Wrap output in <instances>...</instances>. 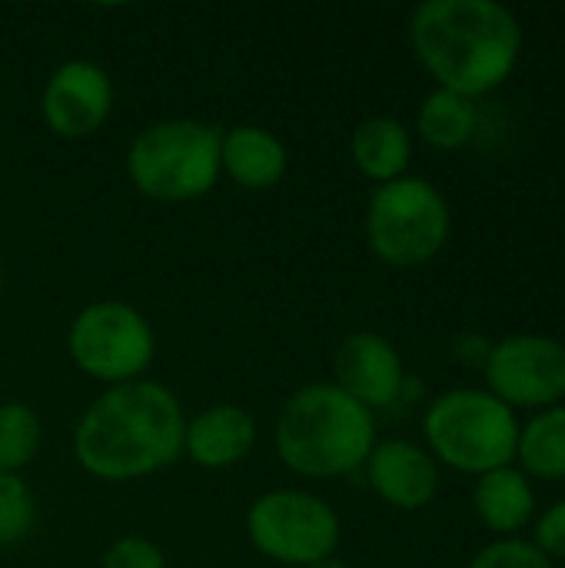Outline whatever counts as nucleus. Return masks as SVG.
<instances>
[{
	"label": "nucleus",
	"mask_w": 565,
	"mask_h": 568,
	"mask_svg": "<svg viewBox=\"0 0 565 568\" xmlns=\"http://www.w3.org/2000/svg\"><path fill=\"white\" fill-rule=\"evenodd\" d=\"M186 413L176 393L157 379L107 386L73 426V459L100 483H137L170 469L183 456Z\"/></svg>",
	"instance_id": "f257e3e1"
},
{
	"label": "nucleus",
	"mask_w": 565,
	"mask_h": 568,
	"mask_svg": "<svg viewBox=\"0 0 565 568\" xmlns=\"http://www.w3.org/2000/svg\"><path fill=\"white\" fill-rule=\"evenodd\" d=\"M533 546H536L549 562H565V499L553 503L543 516H536Z\"/></svg>",
	"instance_id": "5701e85b"
},
{
	"label": "nucleus",
	"mask_w": 565,
	"mask_h": 568,
	"mask_svg": "<svg viewBox=\"0 0 565 568\" xmlns=\"http://www.w3.org/2000/svg\"><path fill=\"white\" fill-rule=\"evenodd\" d=\"M113 77L97 60H63L50 70L40 90V116L60 140L93 136L113 113Z\"/></svg>",
	"instance_id": "9d476101"
},
{
	"label": "nucleus",
	"mask_w": 565,
	"mask_h": 568,
	"mask_svg": "<svg viewBox=\"0 0 565 568\" xmlns=\"http://www.w3.org/2000/svg\"><path fill=\"white\" fill-rule=\"evenodd\" d=\"M310 568H353L346 559H340V556H333V559H323V562H316V566Z\"/></svg>",
	"instance_id": "b1692460"
},
{
	"label": "nucleus",
	"mask_w": 565,
	"mask_h": 568,
	"mask_svg": "<svg viewBox=\"0 0 565 568\" xmlns=\"http://www.w3.org/2000/svg\"><path fill=\"white\" fill-rule=\"evenodd\" d=\"M100 568H170L163 549L147 536H120L100 559Z\"/></svg>",
	"instance_id": "4be33fe9"
},
{
	"label": "nucleus",
	"mask_w": 565,
	"mask_h": 568,
	"mask_svg": "<svg viewBox=\"0 0 565 568\" xmlns=\"http://www.w3.org/2000/svg\"><path fill=\"white\" fill-rule=\"evenodd\" d=\"M480 130V106L453 90H430L416 110V136L433 150H463Z\"/></svg>",
	"instance_id": "f3484780"
},
{
	"label": "nucleus",
	"mask_w": 565,
	"mask_h": 568,
	"mask_svg": "<svg viewBox=\"0 0 565 568\" xmlns=\"http://www.w3.org/2000/svg\"><path fill=\"white\" fill-rule=\"evenodd\" d=\"M453 230L450 200L426 176H400L393 183L373 186L366 200L363 233L370 253L396 270H420L433 263Z\"/></svg>",
	"instance_id": "423d86ee"
},
{
	"label": "nucleus",
	"mask_w": 565,
	"mask_h": 568,
	"mask_svg": "<svg viewBox=\"0 0 565 568\" xmlns=\"http://www.w3.org/2000/svg\"><path fill=\"white\" fill-rule=\"evenodd\" d=\"M516 463L529 479L565 483V403L533 413L519 426Z\"/></svg>",
	"instance_id": "a211bd4d"
},
{
	"label": "nucleus",
	"mask_w": 565,
	"mask_h": 568,
	"mask_svg": "<svg viewBox=\"0 0 565 568\" xmlns=\"http://www.w3.org/2000/svg\"><path fill=\"white\" fill-rule=\"evenodd\" d=\"M519 426V416L490 389L456 386L426 406L423 439L440 466L463 476H486L516 466Z\"/></svg>",
	"instance_id": "39448f33"
},
{
	"label": "nucleus",
	"mask_w": 565,
	"mask_h": 568,
	"mask_svg": "<svg viewBox=\"0 0 565 568\" xmlns=\"http://www.w3.org/2000/svg\"><path fill=\"white\" fill-rule=\"evenodd\" d=\"M40 443H43L40 416L20 399L0 403V473L20 476L37 459Z\"/></svg>",
	"instance_id": "6ab92c4d"
},
{
	"label": "nucleus",
	"mask_w": 565,
	"mask_h": 568,
	"mask_svg": "<svg viewBox=\"0 0 565 568\" xmlns=\"http://www.w3.org/2000/svg\"><path fill=\"white\" fill-rule=\"evenodd\" d=\"M363 473L376 499L396 513H420L440 496V463L413 439L376 443Z\"/></svg>",
	"instance_id": "f8f14e48"
},
{
	"label": "nucleus",
	"mask_w": 565,
	"mask_h": 568,
	"mask_svg": "<svg viewBox=\"0 0 565 568\" xmlns=\"http://www.w3.org/2000/svg\"><path fill=\"white\" fill-rule=\"evenodd\" d=\"M413 160V130L396 116H366L350 133V163L360 176L383 186L410 173Z\"/></svg>",
	"instance_id": "dca6fc26"
},
{
	"label": "nucleus",
	"mask_w": 565,
	"mask_h": 568,
	"mask_svg": "<svg viewBox=\"0 0 565 568\" xmlns=\"http://www.w3.org/2000/svg\"><path fill=\"white\" fill-rule=\"evenodd\" d=\"M70 363L93 383L123 386L147 379L157 359V333L150 320L123 300L87 303L67 326Z\"/></svg>",
	"instance_id": "6e6552de"
},
{
	"label": "nucleus",
	"mask_w": 565,
	"mask_h": 568,
	"mask_svg": "<svg viewBox=\"0 0 565 568\" xmlns=\"http://www.w3.org/2000/svg\"><path fill=\"white\" fill-rule=\"evenodd\" d=\"M290 170L286 143L260 123L226 126L220 136V173L250 193H266L283 183Z\"/></svg>",
	"instance_id": "4468645a"
},
{
	"label": "nucleus",
	"mask_w": 565,
	"mask_h": 568,
	"mask_svg": "<svg viewBox=\"0 0 565 568\" xmlns=\"http://www.w3.org/2000/svg\"><path fill=\"white\" fill-rule=\"evenodd\" d=\"M333 383L376 416L406 393V363L383 333L356 329L336 346Z\"/></svg>",
	"instance_id": "9b49d317"
},
{
	"label": "nucleus",
	"mask_w": 565,
	"mask_h": 568,
	"mask_svg": "<svg viewBox=\"0 0 565 568\" xmlns=\"http://www.w3.org/2000/svg\"><path fill=\"white\" fill-rule=\"evenodd\" d=\"M37 526V499L20 476L0 473V549L23 542Z\"/></svg>",
	"instance_id": "aec40b11"
},
{
	"label": "nucleus",
	"mask_w": 565,
	"mask_h": 568,
	"mask_svg": "<svg viewBox=\"0 0 565 568\" xmlns=\"http://www.w3.org/2000/svg\"><path fill=\"white\" fill-rule=\"evenodd\" d=\"M410 50L436 87L480 100L519 67L523 27L496 0H426L410 13Z\"/></svg>",
	"instance_id": "f03ea898"
},
{
	"label": "nucleus",
	"mask_w": 565,
	"mask_h": 568,
	"mask_svg": "<svg viewBox=\"0 0 565 568\" xmlns=\"http://www.w3.org/2000/svg\"><path fill=\"white\" fill-rule=\"evenodd\" d=\"M260 439L256 416L236 403H213L186 419L183 456L200 469L240 466Z\"/></svg>",
	"instance_id": "ddd939ff"
},
{
	"label": "nucleus",
	"mask_w": 565,
	"mask_h": 568,
	"mask_svg": "<svg viewBox=\"0 0 565 568\" xmlns=\"http://www.w3.org/2000/svg\"><path fill=\"white\" fill-rule=\"evenodd\" d=\"M3 283H7V270H3V256H0V293H3Z\"/></svg>",
	"instance_id": "393cba45"
},
{
	"label": "nucleus",
	"mask_w": 565,
	"mask_h": 568,
	"mask_svg": "<svg viewBox=\"0 0 565 568\" xmlns=\"http://www.w3.org/2000/svg\"><path fill=\"white\" fill-rule=\"evenodd\" d=\"M250 546L283 568H310L333 559L343 542L340 513L310 489H270L246 509Z\"/></svg>",
	"instance_id": "0eeeda50"
},
{
	"label": "nucleus",
	"mask_w": 565,
	"mask_h": 568,
	"mask_svg": "<svg viewBox=\"0 0 565 568\" xmlns=\"http://www.w3.org/2000/svg\"><path fill=\"white\" fill-rule=\"evenodd\" d=\"M536 489L519 466H503L473 483V513L483 529L496 539H516L529 523H536Z\"/></svg>",
	"instance_id": "2eb2a0df"
},
{
	"label": "nucleus",
	"mask_w": 565,
	"mask_h": 568,
	"mask_svg": "<svg viewBox=\"0 0 565 568\" xmlns=\"http://www.w3.org/2000/svg\"><path fill=\"white\" fill-rule=\"evenodd\" d=\"M486 389L513 413H543L565 399V343L543 333H513L493 343L486 366Z\"/></svg>",
	"instance_id": "1a4fd4ad"
},
{
	"label": "nucleus",
	"mask_w": 565,
	"mask_h": 568,
	"mask_svg": "<svg viewBox=\"0 0 565 568\" xmlns=\"http://www.w3.org/2000/svg\"><path fill=\"white\" fill-rule=\"evenodd\" d=\"M466 568H556L533 542L526 539H493L483 546Z\"/></svg>",
	"instance_id": "412c9836"
},
{
	"label": "nucleus",
	"mask_w": 565,
	"mask_h": 568,
	"mask_svg": "<svg viewBox=\"0 0 565 568\" xmlns=\"http://www.w3.org/2000/svg\"><path fill=\"white\" fill-rule=\"evenodd\" d=\"M223 126L193 116H167L143 126L123 153L130 186L157 203H193L220 183Z\"/></svg>",
	"instance_id": "20e7f679"
},
{
	"label": "nucleus",
	"mask_w": 565,
	"mask_h": 568,
	"mask_svg": "<svg viewBox=\"0 0 565 568\" xmlns=\"http://www.w3.org/2000/svg\"><path fill=\"white\" fill-rule=\"evenodd\" d=\"M376 443V416L333 379L290 393L273 423L280 463L303 479L353 476L366 466Z\"/></svg>",
	"instance_id": "7ed1b4c3"
}]
</instances>
